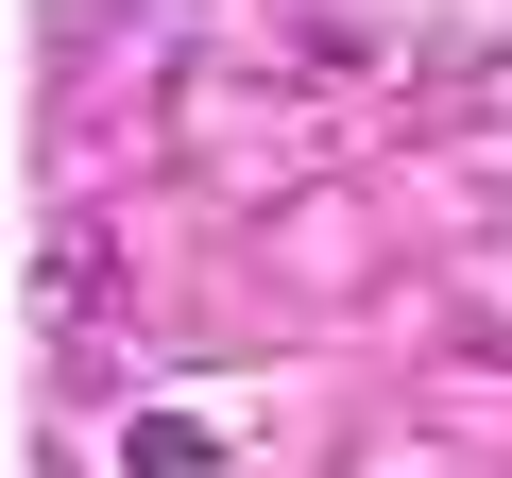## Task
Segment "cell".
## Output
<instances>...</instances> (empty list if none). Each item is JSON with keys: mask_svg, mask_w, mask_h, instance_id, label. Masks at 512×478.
<instances>
[]
</instances>
